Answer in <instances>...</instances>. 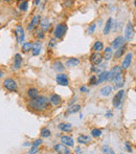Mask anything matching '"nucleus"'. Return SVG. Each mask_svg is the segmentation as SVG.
<instances>
[{
	"label": "nucleus",
	"mask_w": 136,
	"mask_h": 154,
	"mask_svg": "<svg viewBox=\"0 0 136 154\" xmlns=\"http://www.w3.org/2000/svg\"><path fill=\"white\" fill-rule=\"evenodd\" d=\"M42 145V140H40V138H38V140H36L35 142H33V146L35 147H39Z\"/></svg>",
	"instance_id": "obj_42"
},
{
	"label": "nucleus",
	"mask_w": 136,
	"mask_h": 154,
	"mask_svg": "<svg viewBox=\"0 0 136 154\" xmlns=\"http://www.w3.org/2000/svg\"><path fill=\"white\" fill-rule=\"evenodd\" d=\"M40 21H41V16H40V15H35V16L33 17V19H31V23L28 24V26H27V29H28V32L35 31V29H37L38 26H39Z\"/></svg>",
	"instance_id": "obj_7"
},
{
	"label": "nucleus",
	"mask_w": 136,
	"mask_h": 154,
	"mask_svg": "<svg viewBox=\"0 0 136 154\" xmlns=\"http://www.w3.org/2000/svg\"><path fill=\"white\" fill-rule=\"evenodd\" d=\"M90 61L93 65H99V64L103 62V56H102L99 53L94 51V53L90 56Z\"/></svg>",
	"instance_id": "obj_12"
},
{
	"label": "nucleus",
	"mask_w": 136,
	"mask_h": 154,
	"mask_svg": "<svg viewBox=\"0 0 136 154\" xmlns=\"http://www.w3.org/2000/svg\"><path fill=\"white\" fill-rule=\"evenodd\" d=\"M132 60H133V53H127L126 57L124 58V60L122 62V66H120L123 68V70H126L130 67L131 63H132Z\"/></svg>",
	"instance_id": "obj_9"
},
{
	"label": "nucleus",
	"mask_w": 136,
	"mask_h": 154,
	"mask_svg": "<svg viewBox=\"0 0 136 154\" xmlns=\"http://www.w3.org/2000/svg\"><path fill=\"white\" fill-rule=\"evenodd\" d=\"M104 50V44L102 41H96L92 46V50L93 51H96V53H99Z\"/></svg>",
	"instance_id": "obj_31"
},
{
	"label": "nucleus",
	"mask_w": 136,
	"mask_h": 154,
	"mask_svg": "<svg viewBox=\"0 0 136 154\" xmlns=\"http://www.w3.org/2000/svg\"><path fill=\"white\" fill-rule=\"evenodd\" d=\"M21 64H22V57H21L20 53H16L14 57V63H13V68L15 70H18L21 67Z\"/></svg>",
	"instance_id": "obj_18"
},
{
	"label": "nucleus",
	"mask_w": 136,
	"mask_h": 154,
	"mask_svg": "<svg viewBox=\"0 0 136 154\" xmlns=\"http://www.w3.org/2000/svg\"><path fill=\"white\" fill-rule=\"evenodd\" d=\"M38 95H39V90H38L37 88H29L28 90H27V97L31 100L36 99Z\"/></svg>",
	"instance_id": "obj_26"
},
{
	"label": "nucleus",
	"mask_w": 136,
	"mask_h": 154,
	"mask_svg": "<svg viewBox=\"0 0 136 154\" xmlns=\"http://www.w3.org/2000/svg\"><path fill=\"white\" fill-rule=\"evenodd\" d=\"M95 1H101V0H95Z\"/></svg>",
	"instance_id": "obj_51"
},
{
	"label": "nucleus",
	"mask_w": 136,
	"mask_h": 154,
	"mask_svg": "<svg viewBox=\"0 0 136 154\" xmlns=\"http://www.w3.org/2000/svg\"><path fill=\"white\" fill-rule=\"evenodd\" d=\"M61 142H62V144H64L65 146H67V147H73L74 146V140L71 136H68V135L61 136Z\"/></svg>",
	"instance_id": "obj_19"
},
{
	"label": "nucleus",
	"mask_w": 136,
	"mask_h": 154,
	"mask_svg": "<svg viewBox=\"0 0 136 154\" xmlns=\"http://www.w3.org/2000/svg\"><path fill=\"white\" fill-rule=\"evenodd\" d=\"M125 42H126L125 37H123V36H118V37H116L115 39L112 41L111 48L112 50H117V48L122 47L123 45H125Z\"/></svg>",
	"instance_id": "obj_8"
},
{
	"label": "nucleus",
	"mask_w": 136,
	"mask_h": 154,
	"mask_svg": "<svg viewBox=\"0 0 136 154\" xmlns=\"http://www.w3.org/2000/svg\"><path fill=\"white\" fill-rule=\"evenodd\" d=\"M56 81H57V83H58L59 85H62V86H68V84H69L67 74H63V72L57 74V76H56Z\"/></svg>",
	"instance_id": "obj_10"
},
{
	"label": "nucleus",
	"mask_w": 136,
	"mask_h": 154,
	"mask_svg": "<svg viewBox=\"0 0 136 154\" xmlns=\"http://www.w3.org/2000/svg\"><path fill=\"white\" fill-rule=\"evenodd\" d=\"M54 150L56 151L57 153L60 154H69L70 150L67 148V146H65L64 144H58L54 147Z\"/></svg>",
	"instance_id": "obj_15"
},
{
	"label": "nucleus",
	"mask_w": 136,
	"mask_h": 154,
	"mask_svg": "<svg viewBox=\"0 0 136 154\" xmlns=\"http://www.w3.org/2000/svg\"><path fill=\"white\" fill-rule=\"evenodd\" d=\"M58 127H59V129L63 132H71L72 131V125L69 123H61Z\"/></svg>",
	"instance_id": "obj_24"
},
{
	"label": "nucleus",
	"mask_w": 136,
	"mask_h": 154,
	"mask_svg": "<svg viewBox=\"0 0 136 154\" xmlns=\"http://www.w3.org/2000/svg\"><path fill=\"white\" fill-rule=\"evenodd\" d=\"M126 148H127V150H128L129 152H132V148H131L130 143H129V142H127V143H126Z\"/></svg>",
	"instance_id": "obj_45"
},
{
	"label": "nucleus",
	"mask_w": 136,
	"mask_h": 154,
	"mask_svg": "<svg viewBox=\"0 0 136 154\" xmlns=\"http://www.w3.org/2000/svg\"><path fill=\"white\" fill-rule=\"evenodd\" d=\"M127 50V46L126 45H123L122 47H120V48H117V50H115V53H114V58L115 59H120V58H122L123 56H124V53H125V51H126Z\"/></svg>",
	"instance_id": "obj_28"
},
{
	"label": "nucleus",
	"mask_w": 136,
	"mask_h": 154,
	"mask_svg": "<svg viewBox=\"0 0 136 154\" xmlns=\"http://www.w3.org/2000/svg\"><path fill=\"white\" fill-rule=\"evenodd\" d=\"M107 81H110V72L103 70L99 74V78H96V85L103 82H107Z\"/></svg>",
	"instance_id": "obj_11"
},
{
	"label": "nucleus",
	"mask_w": 136,
	"mask_h": 154,
	"mask_svg": "<svg viewBox=\"0 0 136 154\" xmlns=\"http://www.w3.org/2000/svg\"><path fill=\"white\" fill-rule=\"evenodd\" d=\"M3 87L6 89V90L14 92V91H17V89H18V84H17V82L14 80V79L8 78L3 81Z\"/></svg>",
	"instance_id": "obj_4"
},
{
	"label": "nucleus",
	"mask_w": 136,
	"mask_h": 154,
	"mask_svg": "<svg viewBox=\"0 0 136 154\" xmlns=\"http://www.w3.org/2000/svg\"><path fill=\"white\" fill-rule=\"evenodd\" d=\"M67 32V25L65 23H60L56 26L54 32V36L56 39H62Z\"/></svg>",
	"instance_id": "obj_3"
},
{
	"label": "nucleus",
	"mask_w": 136,
	"mask_h": 154,
	"mask_svg": "<svg viewBox=\"0 0 136 154\" xmlns=\"http://www.w3.org/2000/svg\"><path fill=\"white\" fill-rule=\"evenodd\" d=\"M27 106H28L31 110L42 112V111H45L49 108L50 103L46 97H43V95H38L36 99L29 100L28 103H27Z\"/></svg>",
	"instance_id": "obj_1"
},
{
	"label": "nucleus",
	"mask_w": 136,
	"mask_h": 154,
	"mask_svg": "<svg viewBox=\"0 0 136 154\" xmlns=\"http://www.w3.org/2000/svg\"><path fill=\"white\" fill-rule=\"evenodd\" d=\"M44 1H47V0H44Z\"/></svg>",
	"instance_id": "obj_52"
},
{
	"label": "nucleus",
	"mask_w": 136,
	"mask_h": 154,
	"mask_svg": "<svg viewBox=\"0 0 136 154\" xmlns=\"http://www.w3.org/2000/svg\"><path fill=\"white\" fill-rule=\"evenodd\" d=\"M31 45L33 43L31 42H25L22 44V51L23 53H29L31 50Z\"/></svg>",
	"instance_id": "obj_32"
},
{
	"label": "nucleus",
	"mask_w": 136,
	"mask_h": 154,
	"mask_svg": "<svg viewBox=\"0 0 136 154\" xmlns=\"http://www.w3.org/2000/svg\"><path fill=\"white\" fill-rule=\"evenodd\" d=\"M48 46H49L50 48H54L55 46H57V39L56 38H54V39L50 40L49 44H48Z\"/></svg>",
	"instance_id": "obj_41"
},
{
	"label": "nucleus",
	"mask_w": 136,
	"mask_h": 154,
	"mask_svg": "<svg viewBox=\"0 0 136 154\" xmlns=\"http://www.w3.org/2000/svg\"><path fill=\"white\" fill-rule=\"evenodd\" d=\"M112 81L114 82V86H113L114 90H116L117 88H122V87L125 85V80H124V78H123V74L122 76H118V77H116V78H114Z\"/></svg>",
	"instance_id": "obj_17"
},
{
	"label": "nucleus",
	"mask_w": 136,
	"mask_h": 154,
	"mask_svg": "<svg viewBox=\"0 0 136 154\" xmlns=\"http://www.w3.org/2000/svg\"><path fill=\"white\" fill-rule=\"evenodd\" d=\"M36 38H37L38 40H43L44 38H45V34H44V32L42 31H37V33H36Z\"/></svg>",
	"instance_id": "obj_37"
},
{
	"label": "nucleus",
	"mask_w": 136,
	"mask_h": 154,
	"mask_svg": "<svg viewBox=\"0 0 136 154\" xmlns=\"http://www.w3.org/2000/svg\"><path fill=\"white\" fill-rule=\"evenodd\" d=\"M113 19L112 18H108V20H107V22H106V24H105V27H104V35H108V34L110 33V31H111V29H112V26H113Z\"/></svg>",
	"instance_id": "obj_22"
},
{
	"label": "nucleus",
	"mask_w": 136,
	"mask_h": 154,
	"mask_svg": "<svg viewBox=\"0 0 136 154\" xmlns=\"http://www.w3.org/2000/svg\"><path fill=\"white\" fill-rule=\"evenodd\" d=\"M124 97H125V90L124 89H120L117 91L115 95H114L113 100H112V104L115 108L120 109L123 105V101H124Z\"/></svg>",
	"instance_id": "obj_2"
},
{
	"label": "nucleus",
	"mask_w": 136,
	"mask_h": 154,
	"mask_svg": "<svg viewBox=\"0 0 136 154\" xmlns=\"http://www.w3.org/2000/svg\"><path fill=\"white\" fill-rule=\"evenodd\" d=\"M28 153L29 154H37V153H39V149H38V147L33 146L31 148V150L28 151Z\"/></svg>",
	"instance_id": "obj_40"
},
{
	"label": "nucleus",
	"mask_w": 136,
	"mask_h": 154,
	"mask_svg": "<svg viewBox=\"0 0 136 154\" xmlns=\"http://www.w3.org/2000/svg\"><path fill=\"white\" fill-rule=\"evenodd\" d=\"M80 64V60L78 58H70L68 59V61L66 62V66L67 67H75Z\"/></svg>",
	"instance_id": "obj_25"
},
{
	"label": "nucleus",
	"mask_w": 136,
	"mask_h": 154,
	"mask_svg": "<svg viewBox=\"0 0 136 154\" xmlns=\"http://www.w3.org/2000/svg\"><path fill=\"white\" fill-rule=\"evenodd\" d=\"M80 91H81V92H86L87 93V92H89V89L87 88L86 86H82L80 88Z\"/></svg>",
	"instance_id": "obj_43"
},
{
	"label": "nucleus",
	"mask_w": 136,
	"mask_h": 154,
	"mask_svg": "<svg viewBox=\"0 0 136 154\" xmlns=\"http://www.w3.org/2000/svg\"><path fill=\"white\" fill-rule=\"evenodd\" d=\"M0 3H1V0H0Z\"/></svg>",
	"instance_id": "obj_53"
},
{
	"label": "nucleus",
	"mask_w": 136,
	"mask_h": 154,
	"mask_svg": "<svg viewBox=\"0 0 136 154\" xmlns=\"http://www.w3.org/2000/svg\"><path fill=\"white\" fill-rule=\"evenodd\" d=\"M134 25H133V23L131 22V21H129L128 23H127V26H126V29H125V39L127 40V41H131V40L133 39V37H134Z\"/></svg>",
	"instance_id": "obj_5"
},
{
	"label": "nucleus",
	"mask_w": 136,
	"mask_h": 154,
	"mask_svg": "<svg viewBox=\"0 0 136 154\" xmlns=\"http://www.w3.org/2000/svg\"><path fill=\"white\" fill-rule=\"evenodd\" d=\"M41 48H42V43L40 40H38V41H36L35 43H33V45H31V55L33 56H38L40 55V53H41Z\"/></svg>",
	"instance_id": "obj_14"
},
{
	"label": "nucleus",
	"mask_w": 136,
	"mask_h": 154,
	"mask_svg": "<svg viewBox=\"0 0 136 154\" xmlns=\"http://www.w3.org/2000/svg\"><path fill=\"white\" fill-rule=\"evenodd\" d=\"M89 84L92 85V86H94V85H96V76H91L90 78H89Z\"/></svg>",
	"instance_id": "obj_39"
},
{
	"label": "nucleus",
	"mask_w": 136,
	"mask_h": 154,
	"mask_svg": "<svg viewBox=\"0 0 136 154\" xmlns=\"http://www.w3.org/2000/svg\"><path fill=\"white\" fill-rule=\"evenodd\" d=\"M1 1L5 2V3H12V2H13V0H1Z\"/></svg>",
	"instance_id": "obj_49"
},
{
	"label": "nucleus",
	"mask_w": 136,
	"mask_h": 154,
	"mask_svg": "<svg viewBox=\"0 0 136 154\" xmlns=\"http://www.w3.org/2000/svg\"><path fill=\"white\" fill-rule=\"evenodd\" d=\"M95 29H96V24H95V23H92V24L87 29V34H88V35H92V34L95 32Z\"/></svg>",
	"instance_id": "obj_36"
},
{
	"label": "nucleus",
	"mask_w": 136,
	"mask_h": 154,
	"mask_svg": "<svg viewBox=\"0 0 136 154\" xmlns=\"http://www.w3.org/2000/svg\"><path fill=\"white\" fill-rule=\"evenodd\" d=\"M102 151H103L104 153H110V154H114V151L112 150L111 148H109L108 146H103V148H102Z\"/></svg>",
	"instance_id": "obj_38"
},
{
	"label": "nucleus",
	"mask_w": 136,
	"mask_h": 154,
	"mask_svg": "<svg viewBox=\"0 0 136 154\" xmlns=\"http://www.w3.org/2000/svg\"><path fill=\"white\" fill-rule=\"evenodd\" d=\"M15 36H16L17 43L19 44L23 43L25 34H24V29H23V27L21 25H17L16 26V29H15Z\"/></svg>",
	"instance_id": "obj_6"
},
{
	"label": "nucleus",
	"mask_w": 136,
	"mask_h": 154,
	"mask_svg": "<svg viewBox=\"0 0 136 154\" xmlns=\"http://www.w3.org/2000/svg\"><path fill=\"white\" fill-rule=\"evenodd\" d=\"M123 71H124V70H123V68L120 67V66H114V67L109 71L110 72V81H112L114 78H116V77L122 76Z\"/></svg>",
	"instance_id": "obj_13"
},
{
	"label": "nucleus",
	"mask_w": 136,
	"mask_h": 154,
	"mask_svg": "<svg viewBox=\"0 0 136 154\" xmlns=\"http://www.w3.org/2000/svg\"><path fill=\"white\" fill-rule=\"evenodd\" d=\"M48 101H49V103L52 105H54V106H60V105L62 104V98H61L59 95L54 93V95H52L49 97Z\"/></svg>",
	"instance_id": "obj_16"
},
{
	"label": "nucleus",
	"mask_w": 136,
	"mask_h": 154,
	"mask_svg": "<svg viewBox=\"0 0 136 154\" xmlns=\"http://www.w3.org/2000/svg\"><path fill=\"white\" fill-rule=\"evenodd\" d=\"M102 135V130L97 129V128H94V129L91 130V136L93 137H99Z\"/></svg>",
	"instance_id": "obj_35"
},
{
	"label": "nucleus",
	"mask_w": 136,
	"mask_h": 154,
	"mask_svg": "<svg viewBox=\"0 0 136 154\" xmlns=\"http://www.w3.org/2000/svg\"><path fill=\"white\" fill-rule=\"evenodd\" d=\"M112 92V87L111 86H104L103 88H101L99 93H101L103 97H109Z\"/></svg>",
	"instance_id": "obj_27"
},
{
	"label": "nucleus",
	"mask_w": 136,
	"mask_h": 154,
	"mask_svg": "<svg viewBox=\"0 0 136 154\" xmlns=\"http://www.w3.org/2000/svg\"><path fill=\"white\" fill-rule=\"evenodd\" d=\"M40 26H41V29L45 33V32H48L50 29V21L48 20L47 18L45 19H42L41 21H40Z\"/></svg>",
	"instance_id": "obj_21"
},
{
	"label": "nucleus",
	"mask_w": 136,
	"mask_h": 154,
	"mask_svg": "<svg viewBox=\"0 0 136 154\" xmlns=\"http://www.w3.org/2000/svg\"><path fill=\"white\" fill-rule=\"evenodd\" d=\"M81 110V106L80 105H72V106H70L69 108H68V111H67V113L66 114H73V113H76V112H78V111Z\"/></svg>",
	"instance_id": "obj_30"
},
{
	"label": "nucleus",
	"mask_w": 136,
	"mask_h": 154,
	"mask_svg": "<svg viewBox=\"0 0 136 154\" xmlns=\"http://www.w3.org/2000/svg\"><path fill=\"white\" fill-rule=\"evenodd\" d=\"M113 57V50H112L111 47H107V48H104V56H103V59H105L106 61H109V60L112 59Z\"/></svg>",
	"instance_id": "obj_23"
},
{
	"label": "nucleus",
	"mask_w": 136,
	"mask_h": 154,
	"mask_svg": "<svg viewBox=\"0 0 136 154\" xmlns=\"http://www.w3.org/2000/svg\"><path fill=\"white\" fill-rule=\"evenodd\" d=\"M40 2H41V0H34V4H35V5L40 4Z\"/></svg>",
	"instance_id": "obj_47"
},
{
	"label": "nucleus",
	"mask_w": 136,
	"mask_h": 154,
	"mask_svg": "<svg viewBox=\"0 0 136 154\" xmlns=\"http://www.w3.org/2000/svg\"><path fill=\"white\" fill-rule=\"evenodd\" d=\"M18 1H20V2H21V1H24V0H18Z\"/></svg>",
	"instance_id": "obj_50"
},
{
	"label": "nucleus",
	"mask_w": 136,
	"mask_h": 154,
	"mask_svg": "<svg viewBox=\"0 0 136 154\" xmlns=\"http://www.w3.org/2000/svg\"><path fill=\"white\" fill-rule=\"evenodd\" d=\"M18 8H19V10L22 11V12H26V11L28 10V2H27L26 0H24V1H21Z\"/></svg>",
	"instance_id": "obj_33"
},
{
	"label": "nucleus",
	"mask_w": 136,
	"mask_h": 154,
	"mask_svg": "<svg viewBox=\"0 0 136 154\" xmlns=\"http://www.w3.org/2000/svg\"><path fill=\"white\" fill-rule=\"evenodd\" d=\"M52 69L56 72H62L65 69V65L61 61H55L52 63Z\"/></svg>",
	"instance_id": "obj_20"
},
{
	"label": "nucleus",
	"mask_w": 136,
	"mask_h": 154,
	"mask_svg": "<svg viewBox=\"0 0 136 154\" xmlns=\"http://www.w3.org/2000/svg\"><path fill=\"white\" fill-rule=\"evenodd\" d=\"M52 135V132L48 128H42L41 130V136L42 137H49Z\"/></svg>",
	"instance_id": "obj_34"
},
{
	"label": "nucleus",
	"mask_w": 136,
	"mask_h": 154,
	"mask_svg": "<svg viewBox=\"0 0 136 154\" xmlns=\"http://www.w3.org/2000/svg\"><path fill=\"white\" fill-rule=\"evenodd\" d=\"M75 153H82V150H81V148H78H78L75 149Z\"/></svg>",
	"instance_id": "obj_48"
},
{
	"label": "nucleus",
	"mask_w": 136,
	"mask_h": 154,
	"mask_svg": "<svg viewBox=\"0 0 136 154\" xmlns=\"http://www.w3.org/2000/svg\"><path fill=\"white\" fill-rule=\"evenodd\" d=\"M91 142V137L88 135H80L78 137V143L80 144H83V145H87L88 143Z\"/></svg>",
	"instance_id": "obj_29"
},
{
	"label": "nucleus",
	"mask_w": 136,
	"mask_h": 154,
	"mask_svg": "<svg viewBox=\"0 0 136 154\" xmlns=\"http://www.w3.org/2000/svg\"><path fill=\"white\" fill-rule=\"evenodd\" d=\"M112 116H113V113H112V111H107V112H106V117H108V119H111Z\"/></svg>",
	"instance_id": "obj_44"
},
{
	"label": "nucleus",
	"mask_w": 136,
	"mask_h": 154,
	"mask_svg": "<svg viewBox=\"0 0 136 154\" xmlns=\"http://www.w3.org/2000/svg\"><path fill=\"white\" fill-rule=\"evenodd\" d=\"M3 77H4V71L1 69V68H0V79L3 78Z\"/></svg>",
	"instance_id": "obj_46"
}]
</instances>
